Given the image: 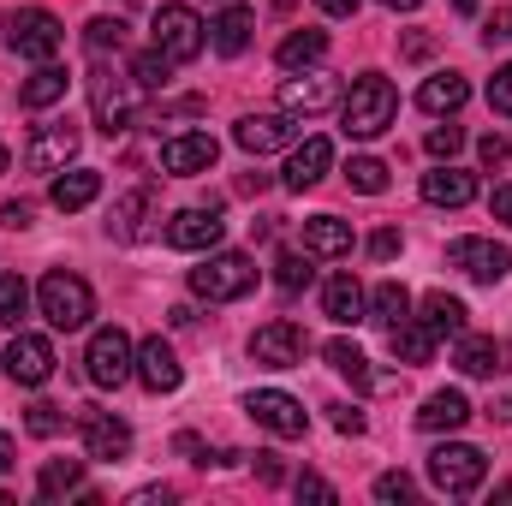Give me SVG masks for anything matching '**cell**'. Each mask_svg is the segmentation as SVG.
Listing matches in <instances>:
<instances>
[{"label":"cell","mask_w":512,"mask_h":506,"mask_svg":"<svg viewBox=\"0 0 512 506\" xmlns=\"http://www.w3.org/2000/svg\"><path fill=\"white\" fill-rule=\"evenodd\" d=\"M387 346H393L399 364H429V358H435V334H429V322H417V316L393 322V328H387Z\"/></svg>","instance_id":"cell-28"},{"label":"cell","mask_w":512,"mask_h":506,"mask_svg":"<svg viewBox=\"0 0 512 506\" xmlns=\"http://www.w3.org/2000/svg\"><path fill=\"white\" fill-rule=\"evenodd\" d=\"M84 376L96 381V387H126V381L137 376V346H131L126 328H96V334H90Z\"/></svg>","instance_id":"cell-5"},{"label":"cell","mask_w":512,"mask_h":506,"mask_svg":"<svg viewBox=\"0 0 512 506\" xmlns=\"http://www.w3.org/2000/svg\"><path fill=\"white\" fill-rule=\"evenodd\" d=\"M36 304H42L48 328H60V334H72V328H90V316H96V292H90V280H78V274H66V268L42 274V286H36Z\"/></svg>","instance_id":"cell-2"},{"label":"cell","mask_w":512,"mask_h":506,"mask_svg":"<svg viewBox=\"0 0 512 506\" xmlns=\"http://www.w3.org/2000/svg\"><path fill=\"white\" fill-rule=\"evenodd\" d=\"M245 411H251L268 435H280V441H298V435L310 429L304 405H298L292 393H280V387H262V393H251V399H245Z\"/></svg>","instance_id":"cell-12"},{"label":"cell","mask_w":512,"mask_h":506,"mask_svg":"<svg viewBox=\"0 0 512 506\" xmlns=\"http://www.w3.org/2000/svg\"><path fill=\"white\" fill-rule=\"evenodd\" d=\"M489 108L512 120V66H495V78H489Z\"/></svg>","instance_id":"cell-44"},{"label":"cell","mask_w":512,"mask_h":506,"mask_svg":"<svg viewBox=\"0 0 512 506\" xmlns=\"http://www.w3.org/2000/svg\"><path fill=\"white\" fill-rule=\"evenodd\" d=\"M483 477H489V459L477 447H465V441H447V447L429 453V483L441 495H477Z\"/></svg>","instance_id":"cell-6"},{"label":"cell","mask_w":512,"mask_h":506,"mask_svg":"<svg viewBox=\"0 0 512 506\" xmlns=\"http://www.w3.org/2000/svg\"><path fill=\"white\" fill-rule=\"evenodd\" d=\"M84 42H90L96 54L126 48V24H120V18H90V24H84Z\"/></svg>","instance_id":"cell-41"},{"label":"cell","mask_w":512,"mask_h":506,"mask_svg":"<svg viewBox=\"0 0 512 506\" xmlns=\"http://www.w3.org/2000/svg\"><path fill=\"white\" fill-rule=\"evenodd\" d=\"M298 501H334V483H328V477H316V471H304V477H298Z\"/></svg>","instance_id":"cell-47"},{"label":"cell","mask_w":512,"mask_h":506,"mask_svg":"<svg viewBox=\"0 0 512 506\" xmlns=\"http://www.w3.org/2000/svg\"><path fill=\"white\" fill-rule=\"evenodd\" d=\"M155 501L167 506L173 495H167V489H137V495H131V506H155Z\"/></svg>","instance_id":"cell-55"},{"label":"cell","mask_w":512,"mask_h":506,"mask_svg":"<svg viewBox=\"0 0 512 506\" xmlns=\"http://www.w3.org/2000/svg\"><path fill=\"white\" fill-rule=\"evenodd\" d=\"M78 143H84V131L72 126V120H60V126H36V137L24 143V167H30V173H60V167L78 155Z\"/></svg>","instance_id":"cell-13"},{"label":"cell","mask_w":512,"mask_h":506,"mask_svg":"<svg viewBox=\"0 0 512 506\" xmlns=\"http://www.w3.org/2000/svg\"><path fill=\"white\" fill-rule=\"evenodd\" d=\"M453 364H459L465 376H495V370H501V346H495V340H483V334H459Z\"/></svg>","instance_id":"cell-32"},{"label":"cell","mask_w":512,"mask_h":506,"mask_svg":"<svg viewBox=\"0 0 512 506\" xmlns=\"http://www.w3.org/2000/svg\"><path fill=\"white\" fill-rule=\"evenodd\" d=\"M489 209H495V221H507V227H512V185H495Z\"/></svg>","instance_id":"cell-52"},{"label":"cell","mask_w":512,"mask_h":506,"mask_svg":"<svg viewBox=\"0 0 512 506\" xmlns=\"http://www.w3.org/2000/svg\"><path fill=\"white\" fill-rule=\"evenodd\" d=\"M251 30H256V12L251 6H221V18L209 24V42H215V54H245L251 48Z\"/></svg>","instance_id":"cell-25"},{"label":"cell","mask_w":512,"mask_h":506,"mask_svg":"<svg viewBox=\"0 0 512 506\" xmlns=\"http://www.w3.org/2000/svg\"><path fill=\"white\" fill-rule=\"evenodd\" d=\"M453 12H477V0H453Z\"/></svg>","instance_id":"cell-58"},{"label":"cell","mask_w":512,"mask_h":506,"mask_svg":"<svg viewBox=\"0 0 512 506\" xmlns=\"http://www.w3.org/2000/svg\"><path fill=\"white\" fill-rule=\"evenodd\" d=\"M143 215H149V191H131V197H120V203H114V215H108V233L131 245V239L143 233Z\"/></svg>","instance_id":"cell-36"},{"label":"cell","mask_w":512,"mask_h":506,"mask_svg":"<svg viewBox=\"0 0 512 506\" xmlns=\"http://www.w3.org/2000/svg\"><path fill=\"white\" fill-rule=\"evenodd\" d=\"M370 256H376V262H393V256H399V233H393V227L370 233Z\"/></svg>","instance_id":"cell-49"},{"label":"cell","mask_w":512,"mask_h":506,"mask_svg":"<svg viewBox=\"0 0 512 506\" xmlns=\"http://www.w3.org/2000/svg\"><path fill=\"white\" fill-rule=\"evenodd\" d=\"M465 423H471V399H465L459 387L429 393L423 411H417V429H429V435H453V429H465Z\"/></svg>","instance_id":"cell-23"},{"label":"cell","mask_w":512,"mask_h":506,"mask_svg":"<svg viewBox=\"0 0 512 506\" xmlns=\"http://www.w3.org/2000/svg\"><path fill=\"white\" fill-rule=\"evenodd\" d=\"M382 6H393V12H417L423 0H382Z\"/></svg>","instance_id":"cell-57"},{"label":"cell","mask_w":512,"mask_h":506,"mask_svg":"<svg viewBox=\"0 0 512 506\" xmlns=\"http://www.w3.org/2000/svg\"><path fill=\"white\" fill-rule=\"evenodd\" d=\"M209 6H227V0H209Z\"/></svg>","instance_id":"cell-60"},{"label":"cell","mask_w":512,"mask_h":506,"mask_svg":"<svg viewBox=\"0 0 512 506\" xmlns=\"http://www.w3.org/2000/svg\"><path fill=\"white\" fill-rule=\"evenodd\" d=\"M393 114H399V90L387 84L382 72H364V78H352V90L340 96V131L346 137H382L393 126Z\"/></svg>","instance_id":"cell-1"},{"label":"cell","mask_w":512,"mask_h":506,"mask_svg":"<svg viewBox=\"0 0 512 506\" xmlns=\"http://www.w3.org/2000/svg\"><path fill=\"white\" fill-rule=\"evenodd\" d=\"M66 84H72V78H66V66H54V60H48V66H36V72L24 78V90H18V102H24L30 114H42V108H54V102H66Z\"/></svg>","instance_id":"cell-27"},{"label":"cell","mask_w":512,"mask_h":506,"mask_svg":"<svg viewBox=\"0 0 512 506\" xmlns=\"http://www.w3.org/2000/svg\"><path fill=\"white\" fill-rule=\"evenodd\" d=\"M12 453H18V447H12V435H6V429H0V471H12V465H18V459H12Z\"/></svg>","instance_id":"cell-56"},{"label":"cell","mask_w":512,"mask_h":506,"mask_svg":"<svg viewBox=\"0 0 512 506\" xmlns=\"http://www.w3.org/2000/svg\"><path fill=\"white\" fill-rule=\"evenodd\" d=\"M6 48H12L18 60L48 66V60L66 48V24H60L48 6H18V12H6Z\"/></svg>","instance_id":"cell-3"},{"label":"cell","mask_w":512,"mask_h":506,"mask_svg":"<svg viewBox=\"0 0 512 506\" xmlns=\"http://www.w3.org/2000/svg\"><path fill=\"white\" fill-rule=\"evenodd\" d=\"M316 6H322V12H328V18H352V12H358V6H364V0H316Z\"/></svg>","instance_id":"cell-54"},{"label":"cell","mask_w":512,"mask_h":506,"mask_svg":"<svg viewBox=\"0 0 512 506\" xmlns=\"http://www.w3.org/2000/svg\"><path fill=\"white\" fill-rule=\"evenodd\" d=\"M477 155H483V167H507V161H512V143L501 137V131H489V137L477 143Z\"/></svg>","instance_id":"cell-45"},{"label":"cell","mask_w":512,"mask_h":506,"mask_svg":"<svg viewBox=\"0 0 512 506\" xmlns=\"http://www.w3.org/2000/svg\"><path fill=\"white\" fill-rule=\"evenodd\" d=\"M0 376H6V370H0Z\"/></svg>","instance_id":"cell-61"},{"label":"cell","mask_w":512,"mask_h":506,"mask_svg":"<svg viewBox=\"0 0 512 506\" xmlns=\"http://www.w3.org/2000/svg\"><path fill=\"white\" fill-rule=\"evenodd\" d=\"M405 316H411V292H405L399 280H382V286L370 292V322L393 328V322H405Z\"/></svg>","instance_id":"cell-35"},{"label":"cell","mask_w":512,"mask_h":506,"mask_svg":"<svg viewBox=\"0 0 512 506\" xmlns=\"http://www.w3.org/2000/svg\"><path fill=\"white\" fill-rule=\"evenodd\" d=\"M471 197H477V179H471V173H459V167L423 173V203H435V209H465Z\"/></svg>","instance_id":"cell-24"},{"label":"cell","mask_w":512,"mask_h":506,"mask_svg":"<svg viewBox=\"0 0 512 506\" xmlns=\"http://www.w3.org/2000/svg\"><path fill=\"white\" fill-rule=\"evenodd\" d=\"M155 48H161L173 66H185V60H197V54L209 48V30H203V18H197L191 6H161V12H155Z\"/></svg>","instance_id":"cell-7"},{"label":"cell","mask_w":512,"mask_h":506,"mask_svg":"<svg viewBox=\"0 0 512 506\" xmlns=\"http://www.w3.org/2000/svg\"><path fill=\"white\" fill-rule=\"evenodd\" d=\"M304 251L310 256H346L352 251V221H340V215H310V221H304Z\"/></svg>","instance_id":"cell-29"},{"label":"cell","mask_w":512,"mask_h":506,"mask_svg":"<svg viewBox=\"0 0 512 506\" xmlns=\"http://www.w3.org/2000/svg\"><path fill=\"white\" fill-rule=\"evenodd\" d=\"M221 233H227V221H221L215 209H179V215L167 221V245H173V251H191V256L215 251Z\"/></svg>","instance_id":"cell-16"},{"label":"cell","mask_w":512,"mask_h":506,"mask_svg":"<svg viewBox=\"0 0 512 506\" xmlns=\"http://www.w3.org/2000/svg\"><path fill=\"white\" fill-rule=\"evenodd\" d=\"M215 155H221V143H215L209 131H179V137L161 143V167H167L173 179H197V173H209Z\"/></svg>","instance_id":"cell-15"},{"label":"cell","mask_w":512,"mask_h":506,"mask_svg":"<svg viewBox=\"0 0 512 506\" xmlns=\"http://www.w3.org/2000/svg\"><path fill=\"white\" fill-rule=\"evenodd\" d=\"M24 310H30V286H24V274H0V322L18 328Z\"/></svg>","instance_id":"cell-40"},{"label":"cell","mask_w":512,"mask_h":506,"mask_svg":"<svg viewBox=\"0 0 512 506\" xmlns=\"http://www.w3.org/2000/svg\"><path fill=\"white\" fill-rule=\"evenodd\" d=\"M310 274H316V268H310V251H304V256H298V251L274 256V286H280V292H304V286H310Z\"/></svg>","instance_id":"cell-39"},{"label":"cell","mask_w":512,"mask_h":506,"mask_svg":"<svg viewBox=\"0 0 512 506\" xmlns=\"http://www.w3.org/2000/svg\"><path fill=\"white\" fill-rule=\"evenodd\" d=\"M507 36H512V6H501V12L489 18V30H483V42L495 48V42H507Z\"/></svg>","instance_id":"cell-50"},{"label":"cell","mask_w":512,"mask_h":506,"mask_svg":"<svg viewBox=\"0 0 512 506\" xmlns=\"http://www.w3.org/2000/svg\"><path fill=\"white\" fill-rule=\"evenodd\" d=\"M256 286V262L245 251H209L203 268H191V292L209 304H233Z\"/></svg>","instance_id":"cell-4"},{"label":"cell","mask_w":512,"mask_h":506,"mask_svg":"<svg viewBox=\"0 0 512 506\" xmlns=\"http://www.w3.org/2000/svg\"><path fill=\"white\" fill-rule=\"evenodd\" d=\"M78 489H84V459H48L42 477H36V495H42V501L78 495Z\"/></svg>","instance_id":"cell-33"},{"label":"cell","mask_w":512,"mask_h":506,"mask_svg":"<svg viewBox=\"0 0 512 506\" xmlns=\"http://www.w3.org/2000/svg\"><path fill=\"white\" fill-rule=\"evenodd\" d=\"M328 411H334V429H340V435H364V423H370L358 405H328Z\"/></svg>","instance_id":"cell-48"},{"label":"cell","mask_w":512,"mask_h":506,"mask_svg":"<svg viewBox=\"0 0 512 506\" xmlns=\"http://www.w3.org/2000/svg\"><path fill=\"white\" fill-rule=\"evenodd\" d=\"M131 78H114V72H96L90 78V102H96V126L108 131V137H120V131H131V120H137V108H131Z\"/></svg>","instance_id":"cell-14"},{"label":"cell","mask_w":512,"mask_h":506,"mask_svg":"<svg viewBox=\"0 0 512 506\" xmlns=\"http://www.w3.org/2000/svg\"><path fill=\"white\" fill-rule=\"evenodd\" d=\"M60 423H66V417H60V405H30V417H24V429H30V435H42V441H48V435H60Z\"/></svg>","instance_id":"cell-43"},{"label":"cell","mask_w":512,"mask_h":506,"mask_svg":"<svg viewBox=\"0 0 512 506\" xmlns=\"http://www.w3.org/2000/svg\"><path fill=\"white\" fill-rule=\"evenodd\" d=\"M471 102V84L459 78V72H435V78H423V90H417V108L423 114H459Z\"/></svg>","instance_id":"cell-26"},{"label":"cell","mask_w":512,"mask_h":506,"mask_svg":"<svg viewBox=\"0 0 512 506\" xmlns=\"http://www.w3.org/2000/svg\"><path fill=\"white\" fill-rule=\"evenodd\" d=\"M334 102H340V78L322 72V66H304V72H292V78L280 84V114H292V120L328 114Z\"/></svg>","instance_id":"cell-8"},{"label":"cell","mask_w":512,"mask_h":506,"mask_svg":"<svg viewBox=\"0 0 512 506\" xmlns=\"http://www.w3.org/2000/svg\"><path fill=\"white\" fill-rule=\"evenodd\" d=\"M423 143H429V155H435V161H453V155L465 149V131H459V126H435Z\"/></svg>","instance_id":"cell-42"},{"label":"cell","mask_w":512,"mask_h":506,"mask_svg":"<svg viewBox=\"0 0 512 506\" xmlns=\"http://www.w3.org/2000/svg\"><path fill=\"white\" fill-rule=\"evenodd\" d=\"M322 316H328V322H340V328H352V322H364V316H370V292H364L352 274H334V280L322 286Z\"/></svg>","instance_id":"cell-22"},{"label":"cell","mask_w":512,"mask_h":506,"mask_svg":"<svg viewBox=\"0 0 512 506\" xmlns=\"http://www.w3.org/2000/svg\"><path fill=\"white\" fill-rule=\"evenodd\" d=\"M6 167H12V155H6V143H0V173H6Z\"/></svg>","instance_id":"cell-59"},{"label":"cell","mask_w":512,"mask_h":506,"mask_svg":"<svg viewBox=\"0 0 512 506\" xmlns=\"http://www.w3.org/2000/svg\"><path fill=\"white\" fill-rule=\"evenodd\" d=\"M131 453V429L114 411H84V459H126Z\"/></svg>","instance_id":"cell-20"},{"label":"cell","mask_w":512,"mask_h":506,"mask_svg":"<svg viewBox=\"0 0 512 506\" xmlns=\"http://www.w3.org/2000/svg\"><path fill=\"white\" fill-rule=\"evenodd\" d=\"M304 352H310V340H304V328L286 322V316H280V322H262L251 334V358L262 370H298Z\"/></svg>","instance_id":"cell-9"},{"label":"cell","mask_w":512,"mask_h":506,"mask_svg":"<svg viewBox=\"0 0 512 506\" xmlns=\"http://www.w3.org/2000/svg\"><path fill=\"white\" fill-rule=\"evenodd\" d=\"M0 221H6L12 233H24V227H30V203H0Z\"/></svg>","instance_id":"cell-51"},{"label":"cell","mask_w":512,"mask_h":506,"mask_svg":"<svg viewBox=\"0 0 512 506\" xmlns=\"http://www.w3.org/2000/svg\"><path fill=\"white\" fill-rule=\"evenodd\" d=\"M137 381H143L149 393H173V387L185 381V364H179V352H173L161 334L137 346Z\"/></svg>","instance_id":"cell-19"},{"label":"cell","mask_w":512,"mask_h":506,"mask_svg":"<svg viewBox=\"0 0 512 506\" xmlns=\"http://www.w3.org/2000/svg\"><path fill=\"white\" fill-rule=\"evenodd\" d=\"M447 268H459V274L477 280V286H495V280H507L512 256H507V245H495V239H453V245H447Z\"/></svg>","instance_id":"cell-10"},{"label":"cell","mask_w":512,"mask_h":506,"mask_svg":"<svg viewBox=\"0 0 512 506\" xmlns=\"http://www.w3.org/2000/svg\"><path fill=\"white\" fill-rule=\"evenodd\" d=\"M322 358H328V370H334V376H346L352 387H370V381H376V376H370V358H364L352 340H328V346H322Z\"/></svg>","instance_id":"cell-34"},{"label":"cell","mask_w":512,"mask_h":506,"mask_svg":"<svg viewBox=\"0 0 512 506\" xmlns=\"http://www.w3.org/2000/svg\"><path fill=\"white\" fill-rule=\"evenodd\" d=\"M233 143H239L245 155H274V149L298 143V126H292V114H245V120L233 126Z\"/></svg>","instance_id":"cell-17"},{"label":"cell","mask_w":512,"mask_h":506,"mask_svg":"<svg viewBox=\"0 0 512 506\" xmlns=\"http://www.w3.org/2000/svg\"><path fill=\"white\" fill-rule=\"evenodd\" d=\"M0 370L18 381V387H42V381L54 376V346L42 334H18L12 328V346L0 352Z\"/></svg>","instance_id":"cell-11"},{"label":"cell","mask_w":512,"mask_h":506,"mask_svg":"<svg viewBox=\"0 0 512 506\" xmlns=\"http://www.w3.org/2000/svg\"><path fill=\"white\" fill-rule=\"evenodd\" d=\"M167 78H173V60H167L161 48H143V54L131 60V84H137V90H161Z\"/></svg>","instance_id":"cell-38"},{"label":"cell","mask_w":512,"mask_h":506,"mask_svg":"<svg viewBox=\"0 0 512 506\" xmlns=\"http://www.w3.org/2000/svg\"><path fill=\"white\" fill-rule=\"evenodd\" d=\"M405 495H411V477L405 471H382L376 477V501H405Z\"/></svg>","instance_id":"cell-46"},{"label":"cell","mask_w":512,"mask_h":506,"mask_svg":"<svg viewBox=\"0 0 512 506\" xmlns=\"http://www.w3.org/2000/svg\"><path fill=\"white\" fill-rule=\"evenodd\" d=\"M256 477H262V483H280V459H274V453H256Z\"/></svg>","instance_id":"cell-53"},{"label":"cell","mask_w":512,"mask_h":506,"mask_svg":"<svg viewBox=\"0 0 512 506\" xmlns=\"http://www.w3.org/2000/svg\"><path fill=\"white\" fill-rule=\"evenodd\" d=\"M328 167H334V143H328V137H304V143H292L280 185H286V191H310V185L328 179Z\"/></svg>","instance_id":"cell-18"},{"label":"cell","mask_w":512,"mask_h":506,"mask_svg":"<svg viewBox=\"0 0 512 506\" xmlns=\"http://www.w3.org/2000/svg\"><path fill=\"white\" fill-rule=\"evenodd\" d=\"M346 185H352V191H364V197H382V191H387V161H376V155H352Z\"/></svg>","instance_id":"cell-37"},{"label":"cell","mask_w":512,"mask_h":506,"mask_svg":"<svg viewBox=\"0 0 512 506\" xmlns=\"http://www.w3.org/2000/svg\"><path fill=\"white\" fill-rule=\"evenodd\" d=\"M465 316H471V310H465L459 298H447V292H429L417 322H429V334H435V340H459V334H465Z\"/></svg>","instance_id":"cell-31"},{"label":"cell","mask_w":512,"mask_h":506,"mask_svg":"<svg viewBox=\"0 0 512 506\" xmlns=\"http://www.w3.org/2000/svg\"><path fill=\"white\" fill-rule=\"evenodd\" d=\"M274 60L286 66V72H304V66H322L328 60V30H292L280 48H274Z\"/></svg>","instance_id":"cell-30"},{"label":"cell","mask_w":512,"mask_h":506,"mask_svg":"<svg viewBox=\"0 0 512 506\" xmlns=\"http://www.w3.org/2000/svg\"><path fill=\"white\" fill-rule=\"evenodd\" d=\"M96 197H102V173H96V167H72V173L60 167V179L48 185V203H54L60 215H78V209H90Z\"/></svg>","instance_id":"cell-21"}]
</instances>
